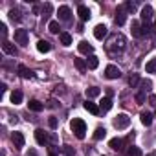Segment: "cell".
<instances>
[{
	"label": "cell",
	"instance_id": "6da1fadb",
	"mask_svg": "<svg viewBox=\"0 0 156 156\" xmlns=\"http://www.w3.org/2000/svg\"><path fill=\"white\" fill-rule=\"evenodd\" d=\"M70 129L73 130V134L79 138V140H83L85 134H87V123H85L83 119H79V118H73V119L70 121Z\"/></svg>",
	"mask_w": 156,
	"mask_h": 156
},
{
	"label": "cell",
	"instance_id": "7a4b0ae2",
	"mask_svg": "<svg viewBox=\"0 0 156 156\" xmlns=\"http://www.w3.org/2000/svg\"><path fill=\"white\" fill-rule=\"evenodd\" d=\"M125 37L121 35V33H116V35H112L110 39H108V44H107V48L112 51V50H118V51H123L125 50Z\"/></svg>",
	"mask_w": 156,
	"mask_h": 156
},
{
	"label": "cell",
	"instance_id": "3957f363",
	"mask_svg": "<svg viewBox=\"0 0 156 156\" xmlns=\"http://www.w3.org/2000/svg\"><path fill=\"white\" fill-rule=\"evenodd\" d=\"M130 125V118L127 116V114H118L116 118H114V127L118 129V130H123V129H127Z\"/></svg>",
	"mask_w": 156,
	"mask_h": 156
},
{
	"label": "cell",
	"instance_id": "277c9868",
	"mask_svg": "<svg viewBox=\"0 0 156 156\" xmlns=\"http://www.w3.org/2000/svg\"><path fill=\"white\" fill-rule=\"evenodd\" d=\"M28 41H30V33L28 30H15V42L20 44V46H28Z\"/></svg>",
	"mask_w": 156,
	"mask_h": 156
},
{
	"label": "cell",
	"instance_id": "5b68a950",
	"mask_svg": "<svg viewBox=\"0 0 156 156\" xmlns=\"http://www.w3.org/2000/svg\"><path fill=\"white\" fill-rule=\"evenodd\" d=\"M105 77L107 79H118V77H121V70L114 64H108L105 68Z\"/></svg>",
	"mask_w": 156,
	"mask_h": 156
},
{
	"label": "cell",
	"instance_id": "8992f818",
	"mask_svg": "<svg viewBox=\"0 0 156 156\" xmlns=\"http://www.w3.org/2000/svg\"><path fill=\"white\" fill-rule=\"evenodd\" d=\"M77 50H79V53H85V55H94L92 51H94V46L88 42V41H81L79 44H77Z\"/></svg>",
	"mask_w": 156,
	"mask_h": 156
},
{
	"label": "cell",
	"instance_id": "52a82bcc",
	"mask_svg": "<svg viewBox=\"0 0 156 156\" xmlns=\"http://www.w3.org/2000/svg\"><path fill=\"white\" fill-rule=\"evenodd\" d=\"M152 17H154V11H152V6H143L141 8V20L145 22V24H149L151 20H152Z\"/></svg>",
	"mask_w": 156,
	"mask_h": 156
},
{
	"label": "cell",
	"instance_id": "ba28073f",
	"mask_svg": "<svg viewBox=\"0 0 156 156\" xmlns=\"http://www.w3.org/2000/svg\"><path fill=\"white\" fill-rule=\"evenodd\" d=\"M127 13H129V11L125 9V6H119V8H118V11H116V19H114L118 26H123V24H125V20H127Z\"/></svg>",
	"mask_w": 156,
	"mask_h": 156
},
{
	"label": "cell",
	"instance_id": "9c48e42d",
	"mask_svg": "<svg viewBox=\"0 0 156 156\" xmlns=\"http://www.w3.org/2000/svg\"><path fill=\"white\" fill-rule=\"evenodd\" d=\"M107 33H108V30H107L105 24H98V26L94 28V37H96L98 41H103V39L107 37Z\"/></svg>",
	"mask_w": 156,
	"mask_h": 156
},
{
	"label": "cell",
	"instance_id": "30bf717a",
	"mask_svg": "<svg viewBox=\"0 0 156 156\" xmlns=\"http://www.w3.org/2000/svg\"><path fill=\"white\" fill-rule=\"evenodd\" d=\"M130 30H132V35H134L136 39H140V37H143V35H145V31H143V26H141L138 20H132V26H130Z\"/></svg>",
	"mask_w": 156,
	"mask_h": 156
},
{
	"label": "cell",
	"instance_id": "8fae6325",
	"mask_svg": "<svg viewBox=\"0 0 156 156\" xmlns=\"http://www.w3.org/2000/svg\"><path fill=\"white\" fill-rule=\"evenodd\" d=\"M2 50H4V53H8V55H13V57L19 53L17 46H15V44H11V42H8V41H4V42H2Z\"/></svg>",
	"mask_w": 156,
	"mask_h": 156
},
{
	"label": "cell",
	"instance_id": "7c38bea8",
	"mask_svg": "<svg viewBox=\"0 0 156 156\" xmlns=\"http://www.w3.org/2000/svg\"><path fill=\"white\" fill-rule=\"evenodd\" d=\"M35 141H37L39 145H46V143H48V134H46L42 129H37V130H35Z\"/></svg>",
	"mask_w": 156,
	"mask_h": 156
},
{
	"label": "cell",
	"instance_id": "4fadbf2b",
	"mask_svg": "<svg viewBox=\"0 0 156 156\" xmlns=\"http://www.w3.org/2000/svg\"><path fill=\"white\" fill-rule=\"evenodd\" d=\"M70 15H72V11H70L68 6H61V8H59V19H61V20L70 22Z\"/></svg>",
	"mask_w": 156,
	"mask_h": 156
},
{
	"label": "cell",
	"instance_id": "5bb4252c",
	"mask_svg": "<svg viewBox=\"0 0 156 156\" xmlns=\"http://www.w3.org/2000/svg\"><path fill=\"white\" fill-rule=\"evenodd\" d=\"M11 140H13V143H15L17 149H22L24 147V136H22V132H13L11 134Z\"/></svg>",
	"mask_w": 156,
	"mask_h": 156
},
{
	"label": "cell",
	"instance_id": "9a60e30c",
	"mask_svg": "<svg viewBox=\"0 0 156 156\" xmlns=\"http://www.w3.org/2000/svg\"><path fill=\"white\" fill-rule=\"evenodd\" d=\"M77 15H79V19H81V20H88V19H90V9H88L87 6H83V4H81L79 8H77Z\"/></svg>",
	"mask_w": 156,
	"mask_h": 156
},
{
	"label": "cell",
	"instance_id": "2e32d148",
	"mask_svg": "<svg viewBox=\"0 0 156 156\" xmlns=\"http://www.w3.org/2000/svg\"><path fill=\"white\" fill-rule=\"evenodd\" d=\"M110 108H112V99L110 98H103L101 103H99V110L101 112H108Z\"/></svg>",
	"mask_w": 156,
	"mask_h": 156
},
{
	"label": "cell",
	"instance_id": "e0dca14e",
	"mask_svg": "<svg viewBox=\"0 0 156 156\" xmlns=\"http://www.w3.org/2000/svg\"><path fill=\"white\" fill-rule=\"evenodd\" d=\"M17 72H19V75H20V77H24V79H30V77H33V72H30L24 64H19Z\"/></svg>",
	"mask_w": 156,
	"mask_h": 156
},
{
	"label": "cell",
	"instance_id": "ac0fdd59",
	"mask_svg": "<svg viewBox=\"0 0 156 156\" xmlns=\"http://www.w3.org/2000/svg\"><path fill=\"white\" fill-rule=\"evenodd\" d=\"M37 50H39L41 53H48V51L51 50V44H50L48 41H39V42H37Z\"/></svg>",
	"mask_w": 156,
	"mask_h": 156
},
{
	"label": "cell",
	"instance_id": "d6986e66",
	"mask_svg": "<svg viewBox=\"0 0 156 156\" xmlns=\"http://www.w3.org/2000/svg\"><path fill=\"white\" fill-rule=\"evenodd\" d=\"M123 140H119V138H112L110 141H108V145H110V149H114V151H121L123 149Z\"/></svg>",
	"mask_w": 156,
	"mask_h": 156
},
{
	"label": "cell",
	"instance_id": "ffe728a7",
	"mask_svg": "<svg viewBox=\"0 0 156 156\" xmlns=\"http://www.w3.org/2000/svg\"><path fill=\"white\" fill-rule=\"evenodd\" d=\"M28 107H30V110H33V112H41V110L44 108V105H42L41 101H37V99H31V101L28 103Z\"/></svg>",
	"mask_w": 156,
	"mask_h": 156
},
{
	"label": "cell",
	"instance_id": "44dd1931",
	"mask_svg": "<svg viewBox=\"0 0 156 156\" xmlns=\"http://www.w3.org/2000/svg\"><path fill=\"white\" fill-rule=\"evenodd\" d=\"M85 108H87L90 114H94V116H98V114L101 112V110H99V107H98L96 103H92V101H87V103H85Z\"/></svg>",
	"mask_w": 156,
	"mask_h": 156
},
{
	"label": "cell",
	"instance_id": "7402d4cb",
	"mask_svg": "<svg viewBox=\"0 0 156 156\" xmlns=\"http://www.w3.org/2000/svg\"><path fill=\"white\" fill-rule=\"evenodd\" d=\"M59 41H61L62 46H70V44H72V35L66 33V31H62V33L59 35Z\"/></svg>",
	"mask_w": 156,
	"mask_h": 156
},
{
	"label": "cell",
	"instance_id": "603a6c76",
	"mask_svg": "<svg viewBox=\"0 0 156 156\" xmlns=\"http://www.w3.org/2000/svg\"><path fill=\"white\" fill-rule=\"evenodd\" d=\"M87 66H88L90 70H96V68L99 66V59H98L96 55H90V57L87 59Z\"/></svg>",
	"mask_w": 156,
	"mask_h": 156
},
{
	"label": "cell",
	"instance_id": "cb8c5ba5",
	"mask_svg": "<svg viewBox=\"0 0 156 156\" xmlns=\"http://www.w3.org/2000/svg\"><path fill=\"white\" fill-rule=\"evenodd\" d=\"M140 119H141V123H143L145 127H151V125H152V114H149V112H141Z\"/></svg>",
	"mask_w": 156,
	"mask_h": 156
},
{
	"label": "cell",
	"instance_id": "d4e9b609",
	"mask_svg": "<svg viewBox=\"0 0 156 156\" xmlns=\"http://www.w3.org/2000/svg\"><path fill=\"white\" fill-rule=\"evenodd\" d=\"M11 103H13V105H20V103H22V92L13 90V92H11Z\"/></svg>",
	"mask_w": 156,
	"mask_h": 156
},
{
	"label": "cell",
	"instance_id": "484cf974",
	"mask_svg": "<svg viewBox=\"0 0 156 156\" xmlns=\"http://www.w3.org/2000/svg\"><path fill=\"white\" fill-rule=\"evenodd\" d=\"M101 94V90L98 88V87H90V88H87V98L88 99H92V98H98Z\"/></svg>",
	"mask_w": 156,
	"mask_h": 156
},
{
	"label": "cell",
	"instance_id": "4316f807",
	"mask_svg": "<svg viewBox=\"0 0 156 156\" xmlns=\"http://www.w3.org/2000/svg\"><path fill=\"white\" fill-rule=\"evenodd\" d=\"M73 64H75V68L79 70V72H87V68H88L87 66V61H83V59H75Z\"/></svg>",
	"mask_w": 156,
	"mask_h": 156
},
{
	"label": "cell",
	"instance_id": "83f0119b",
	"mask_svg": "<svg viewBox=\"0 0 156 156\" xmlns=\"http://www.w3.org/2000/svg\"><path fill=\"white\" fill-rule=\"evenodd\" d=\"M48 30H50L51 33H55V35H57V33H59V35L62 33V31H59V30H61V26H59V22H57V20H51V22L48 24Z\"/></svg>",
	"mask_w": 156,
	"mask_h": 156
},
{
	"label": "cell",
	"instance_id": "f1b7e54d",
	"mask_svg": "<svg viewBox=\"0 0 156 156\" xmlns=\"http://www.w3.org/2000/svg\"><path fill=\"white\" fill-rule=\"evenodd\" d=\"M107 136V129L105 127H98L96 132H94V140H103Z\"/></svg>",
	"mask_w": 156,
	"mask_h": 156
},
{
	"label": "cell",
	"instance_id": "f546056e",
	"mask_svg": "<svg viewBox=\"0 0 156 156\" xmlns=\"http://www.w3.org/2000/svg\"><path fill=\"white\" fill-rule=\"evenodd\" d=\"M140 83H141V81H140V75H138V73H132V75L129 77V85H130L132 88H136Z\"/></svg>",
	"mask_w": 156,
	"mask_h": 156
},
{
	"label": "cell",
	"instance_id": "4dcf8cb0",
	"mask_svg": "<svg viewBox=\"0 0 156 156\" xmlns=\"http://www.w3.org/2000/svg\"><path fill=\"white\" fill-rule=\"evenodd\" d=\"M9 19H11L13 22H20V20H22L20 11H19V9H11V11H9Z\"/></svg>",
	"mask_w": 156,
	"mask_h": 156
},
{
	"label": "cell",
	"instance_id": "1f68e13d",
	"mask_svg": "<svg viewBox=\"0 0 156 156\" xmlns=\"http://www.w3.org/2000/svg\"><path fill=\"white\" fill-rule=\"evenodd\" d=\"M140 85H141V92H143V94H145V92H149V90L152 88V81H151V79H143Z\"/></svg>",
	"mask_w": 156,
	"mask_h": 156
},
{
	"label": "cell",
	"instance_id": "d6a6232c",
	"mask_svg": "<svg viewBox=\"0 0 156 156\" xmlns=\"http://www.w3.org/2000/svg\"><path fill=\"white\" fill-rule=\"evenodd\" d=\"M145 68H147V73H156V59H151L145 64Z\"/></svg>",
	"mask_w": 156,
	"mask_h": 156
},
{
	"label": "cell",
	"instance_id": "836d02e7",
	"mask_svg": "<svg viewBox=\"0 0 156 156\" xmlns=\"http://www.w3.org/2000/svg\"><path fill=\"white\" fill-rule=\"evenodd\" d=\"M127 156H141V151H140V147H129V151H127Z\"/></svg>",
	"mask_w": 156,
	"mask_h": 156
},
{
	"label": "cell",
	"instance_id": "e575fe53",
	"mask_svg": "<svg viewBox=\"0 0 156 156\" xmlns=\"http://www.w3.org/2000/svg\"><path fill=\"white\" fill-rule=\"evenodd\" d=\"M48 125H50V129H53V130H55V129H57V125H59L57 118H53V116H51V118L48 119Z\"/></svg>",
	"mask_w": 156,
	"mask_h": 156
},
{
	"label": "cell",
	"instance_id": "d590c367",
	"mask_svg": "<svg viewBox=\"0 0 156 156\" xmlns=\"http://www.w3.org/2000/svg\"><path fill=\"white\" fill-rule=\"evenodd\" d=\"M125 9H127L129 13H134V9H136V4H134V2H127V4H125Z\"/></svg>",
	"mask_w": 156,
	"mask_h": 156
},
{
	"label": "cell",
	"instance_id": "8d00e7d4",
	"mask_svg": "<svg viewBox=\"0 0 156 156\" xmlns=\"http://www.w3.org/2000/svg\"><path fill=\"white\" fill-rule=\"evenodd\" d=\"M145 99H147V96H145L143 92H140V94H136V101H138V103H145Z\"/></svg>",
	"mask_w": 156,
	"mask_h": 156
},
{
	"label": "cell",
	"instance_id": "74e56055",
	"mask_svg": "<svg viewBox=\"0 0 156 156\" xmlns=\"http://www.w3.org/2000/svg\"><path fill=\"white\" fill-rule=\"evenodd\" d=\"M0 30H2V37L8 35V28H6V24H0Z\"/></svg>",
	"mask_w": 156,
	"mask_h": 156
},
{
	"label": "cell",
	"instance_id": "f35d334b",
	"mask_svg": "<svg viewBox=\"0 0 156 156\" xmlns=\"http://www.w3.org/2000/svg\"><path fill=\"white\" fill-rule=\"evenodd\" d=\"M149 103H151L152 107H156V96H149Z\"/></svg>",
	"mask_w": 156,
	"mask_h": 156
},
{
	"label": "cell",
	"instance_id": "ab89813d",
	"mask_svg": "<svg viewBox=\"0 0 156 156\" xmlns=\"http://www.w3.org/2000/svg\"><path fill=\"white\" fill-rule=\"evenodd\" d=\"M46 107H50V108H53V107H55V99H50V101H48V105H46Z\"/></svg>",
	"mask_w": 156,
	"mask_h": 156
},
{
	"label": "cell",
	"instance_id": "60d3db41",
	"mask_svg": "<svg viewBox=\"0 0 156 156\" xmlns=\"http://www.w3.org/2000/svg\"><path fill=\"white\" fill-rule=\"evenodd\" d=\"M48 156H57V154H55V152H50V154H48Z\"/></svg>",
	"mask_w": 156,
	"mask_h": 156
}]
</instances>
